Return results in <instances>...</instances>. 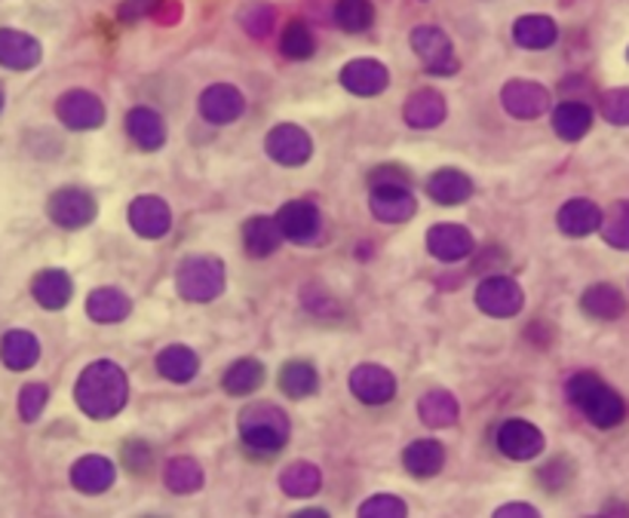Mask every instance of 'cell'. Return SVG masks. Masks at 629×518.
<instances>
[{
	"label": "cell",
	"mask_w": 629,
	"mask_h": 518,
	"mask_svg": "<svg viewBox=\"0 0 629 518\" xmlns=\"http://www.w3.org/2000/svg\"><path fill=\"white\" fill-rule=\"evenodd\" d=\"M154 464V455H151V448L144 442H127L123 445V467L129 472H136V476H144L148 469Z\"/></svg>",
	"instance_id": "obj_47"
},
{
	"label": "cell",
	"mask_w": 629,
	"mask_h": 518,
	"mask_svg": "<svg viewBox=\"0 0 629 518\" xmlns=\"http://www.w3.org/2000/svg\"><path fill=\"white\" fill-rule=\"evenodd\" d=\"M80 411L92 420L117 418L129 402V378L123 368L108 359H99L80 371L78 387H74Z\"/></svg>",
	"instance_id": "obj_1"
},
{
	"label": "cell",
	"mask_w": 629,
	"mask_h": 518,
	"mask_svg": "<svg viewBox=\"0 0 629 518\" xmlns=\"http://www.w3.org/2000/svg\"><path fill=\"white\" fill-rule=\"evenodd\" d=\"M602 114L608 123L617 127H629V89H611L602 96Z\"/></svg>",
	"instance_id": "obj_45"
},
{
	"label": "cell",
	"mask_w": 629,
	"mask_h": 518,
	"mask_svg": "<svg viewBox=\"0 0 629 518\" xmlns=\"http://www.w3.org/2000/svg\"><path fill=\"white\" fill-rule=\"evenodd\" d=\"M56 114L68 129L90 132V129H99L104 123V104L96 92L71 89V92H64L62 99L56 101Z\"/></svg>",
	"instance_id": "obj_10"
},
{
	"label": "cell",
	"mask_w": 629,
	"mask_h": 518,
	"mask_svg": "<svg viewBox=\"0 0 629 518\" xmlns=\"http://www.w3.org/2000/svg\"><path fill=\"white\" fill-rule=\"evenodd\" d=\"M566 392L580 415L590 420L592 427H599V430H615L617 424L627 418V405L620 399V392L611 390L592 371H578L575 378L568 380Z\"/></svg>",
	"instance_id": "obj_3"
},
{
	"label": "cell",
	"mask_w": 629,
	"mask_h": 518,
	"mask_svg": "<svg viewBox=\"0 0 629 518\" xmlns=\"http://www.w3.org/2000/svg\"><path fill=\"white\" fill-rule=\"evenodd\" d=\"M556 225H559V230H562L566 237L580 240V237H590V233L602 228V209L592 200L575 197V200H568L566 206L559 209Z\"/></svg>",
	"instance_id": "obj_21"
},
{
	"label": "cell",
	"mask_w": 629,
	"mask_h": 518,
	"mask_svg": "<svg viewBox=\"0 0 629 518\" xmlns=\"http://www.w3.org/2000/svg\"><path fill=\"white\" fill-rule=\"evenodd\" d=\"M127 132L142 151H160L167 145V123L154 108H132L127 114Z\"/></svg>",
	"instance_id": "obj_25"
},
{
	"label": "cell",
	"mask_w": 629,
	"mask_h": 518,
	"mask_svg": "<svg viewBox=\"0 0 629 518\" xmlns=\"http://www.w3.org/2000/svg\"><path fill=\"white\" fill-rule=\"evenodd\" d=\"M283 228L277 218H249L243 225V249L249 258H268L283 246Z\"/></svg>",
	"instance_id": "obj_24"
},
{
	"label": "cell",
	"mask_w": 629,
	"mask_h": 518,
	"mask_svg": "<svg viewBox=\"0 0 629 518\" xmlns=\"http://www.w3.org/2000/svg\"><path fill=\"white\" fill-rule=\"evenodd\" d=\"M273 22H277V13H273V7L270 3H249L240 10V26L252 34L256 40L268 38L270 31H273Z\"/></svg>",
	"instance_id": "obj_42"
},
{
	"label": "cell",
	"mask_w": 629,
	"mask_h": 518,
	"mask_svg": "<svg viewBox=\"0 0 629 518\" xmlns=\"http://www.w3.org/2000/svg\"><path fill=\"white\" fill-rule=\"evenodd\" d=\"M163 485L172 494H193L203 488V467L193 457H172L163 469Z\"/></svg>",
	"instance_id": "obj_38"
},
{
	"label": "cell",
	"mask_w": 629,
	"mask_h": 518,
	"mask_svg": "<svg viewBox=\"0 0 629 518\" xmlns=\"http://www.w3.org/2000/svg\"><path fill=\"white\" fill-rule=\"evenodd\" d=\"M402 117L411 129H437L439 123H446L449 104H446V96L437 89H418L402 104Z\"/></svg>",
	"instance_id": "obj_19"
},
{
	"label": "cell",
	"mask_w": 629,
	"mask_h": 518,
	"mask_svg": "<svg viewBox=\"0 0 629 518\" xmlns=\"http://www.w3.org/2000/svg\"><path fill=\"white\" fill-rule=\"evenodd\" d=\"M301 301L308 307L310 313H317V317H329V313H338V303L329 291L317 286V282H310L308 289L301 291Z\"/></svg>",
	"instance_id": "obj_46"
},
{
	"label": "cell",
	"mask_w": 629,
	"mask_h": 518,
	"mask_svg": "<svg viewBox=\"0 0 629 518\" xmlns=\"http://www.w3.org/2000/svg\"><path fill=\"white\" fill-rule=\"evenodd\" d=\"M237 430L249 451L256 455H277L289 445L292 436V420L280 405L273 402H252L246 405L237 418Z\"/></svg>",
	"instance_id": "obj_2"
},
{
	"label": "cell",
	"mask_w": 629,
	"mask_h": 518,
	"mask_svg": "<svg viewBox=\"0 0 629 518\" xmlns=\"http://www.w3.org/2000/svg\"><path fill=\"white\" fill-rule=\"evenodd\" d=\"M409 512L406 504H402V497L397 494H375L369 500H362L360 506V516L366 518H402Z\"/></svg>",
	"instance_id": "obj_43"
},
{
	"label": "cell",
	"mask_w": 629,
	"mask_h": 518,
	"mask_svg": "<svg viewBox=\"0 0 629 518\" xmlns=\"http://www.w3.org/2000/svg\"><path fill=\"white\" fill-rule=\"evenodd\" d=\"M0 359H3V366L13 368V371H28V368H34L40 359L38 338L26 329L7 331L3 341H0Z\"/></svg>",
	"instance_id": "obj_31"
},
{
	"label": "cell",
	"mask_w": 629,
	"mask_h": 518,
	"mask_svg": "<svg viewBox=\"0 0 629 518\" xmlns=\"http://www.w3.org/2000/svg\"><path fill=\"white\" fill-rule=\"evenodd\" d=\"M402 467L415 479H433L446 467V448L437 439H418L402 451Z\"/></svg>",
	"instance_id": "obj_27"
},
{
	"label": "cell",
	"mask_w": 629,
	"mask_h": 518,
	"mask_svg": "<svg viewBox=\"0 0 629 518\" xmlns=\"http://www.w3.org/2000/svg\"><path fill=\"white\" fill-rule=\"evenodd\" d=\"M495 516L498 518H538V509H535V506H526V504H507V506H501Z\"/></svg>",
	"instance_id": "obj_50"
},
{
	"label": "cell",
	"mask_w": 629,
	"mask_h": 518,
	"mask_svg": "<svg viewBox=\"0 0 629 518\" xmlns=\"http://www.w3.org/2000/svg\"><path fill=\"white\" fill-rule=\"evenodd\" d=\"M513 40L522 50H550L559 40V26L550 16H522V19H516Z\"/></svg>",
	"instance_id": "obj_32"
},
{
	"label": "cell",
	"mask_w": 629,
	"mask_h": 518,
	"mask_svg": "<svg viewBox=\"0 0 629 518\" xmlns=\"http://www.w3.org/2000/svg\"><path fill=\"white\" fill-rule=\"evenodd\" d=\"M157 3H160V0H123V3H120V19L136 22V19H142V16L154 13Z\"/></svg>",
	"instance_id": "obj_49"
},
{
	"label": "cell",
	"mask_w": 629,
	"mask_h": 518,
	"mask_svg": "<svg viewBox=\"0 0 629 518\" xmlns=\"http://www.w3.org/2000/svg\"><path fill=\"white\" fill-rule=\"evenodd\" d=\"M378 185H406L409 188L411 178L399 166H381V169H375L372 176H369V188H378Z\"/></svg>",
	"instance_id": "obj_48"
},
{
	"label": "cell",
	"mask_w": 629,
	"mask_h": 518,
	"mask_svg": "<svg viewBox=\"0 0 629 518\" xmlns=\"http://www.w3.org/2000/svg\"><path fill=\"white\" fill-rule=\"evenodd\" d=\"M411 50L425 62L427 74L451 77L458 74V59H455V47H451L449 34L437 26H418L409 34Z\"/></svg>",
	"instance_id": "obj_5"
},
{
	"label": "cell",
	"mask_w": 629,
	"mask_h": 518,
	"mask_svg": "<svg viewBox=\"0 0 629 518\" xmlns=\"http://www.w3.org/2000/svg\"><path fill=\"white\" fill-rule=\"evenodd\" d=\"M476 307L495 319H510L526 307V291L510 277H486L476 289Z\"/></svg>",
	"instance_id": "obj_7"
},
{
	"label": "cell",
	"mask_w": 629,
	"mask_h": 518,
	"mask_svg": "<svg viewBox=\"0 0 629 518\" xmlns=\"http://www.w3.org/2000/svg\"><path fill=\"white\" fill-rule=\"evenodd\" d=\"M157 371L160 378L172 380V383H188V380L197 378L200 371V356L193 353L191 347L184 343H169L157 353Z\"/></svg>",
	"instance_id": "obj_29"
},
{
	"label": "cell",
	"mask_w": 629,
	"mask_h": 518,
	"mask_svg": "<svg viewBox=\"0 0 629 518\" xmlns=\"http://www.w3.org/2000/svg\"><path fill=\"white\" fill-rule=\"evenodd\" d=\"M114 479H117L114 464L102 455L80 457L78 464L71 467V485H74L80 494H90V497L108 491V488L114 485Z\"/></svg>",
	"instance_id": "obj_22"
},
{
	"label": "cell",
	"mask_w": 629,
	"mask_h": 518,
	"mask_svg": "<svg viewBox=\"0 0 629 518\" xmlns=\"http://www.w3.org/2000/svg\"><path fill=\"white\" fill-rule=\"evenodd\" d=\"M31 295H34V301L43 307V310H62L68 307L71 301V295H74V282L71 277L59 270V267H50V270H40L34 282H31Z\"/></svg>",
	"instance_id": "obj_26"
},
{
	"label": "cell",
	"mask_w": 629,
	"mask_h": 518,
	"mask_svg": "<svg viewBox=\"0 0 629 518\" xmlns=\"http://www.w3.org/2000/svg\"><path fill=\"white\" fill-rule=\"evenodd\" d=\"M87 313H90L92 322H99V326H114V322H123V319L132 313V301H129V295H123L120 289L104 286V289L90 291V298H87Z\"/></svg>",
	"instance_id": "obj_30"
},
{
	"label": "cell",
	"mask_w": 629,
	"mask_h": 518,
	"mask_svg": "<svg viewBox=\"0 0 629 518\" xmlns=\"http://www.w3.org/2000/svg\"><path fill=\"white\" fill-rule=\"evenodd\" d=\"M592 127V111L583 101H562L556 111H552V129L556 136L566 141L583 139Z\"/></svg>",
	"instance_id": "obj_33"
},
{
	"label": "cell",
	"mask_w": 629,
	"mask_h": 518,
	"mask_svg": "<svg viewBox=\"0 0 629 518\" xmlns=\"http://www.w3.org/2000/svg\"><path fill=\"white\" fill-rule=\"evenodd\" d=\"M335 22L347 34H362L375 26L372 0H338L335 3Z\"/></svg>",
	"instance_id": "obj_39"
},
{
	"label": "cell",
	"mask_w": 629,
	"mask_h": 518,
	"mask_svg": "<svg viewBox=\"0 0 629 518\" xmlns=\"http://www.w3.org/2000/svg\"><path fill=\"white\" fill-rule=\"evenodd\" d=\"M129 228L136 230L144 240H160L172 228V209L167 200L154 193H144L129 202Z\"/></svg>",
	"instance_id": "obj_12"
},
{
	"label": "cell",
	"mask_w": 629,
	"mask_h": 518,
	"mask_svg": "<svg viewBox=\"0 0 629 518\" xmlns=\"http://www.w3.org/2000/svg\"><path fill=\"white\" fill-rule=\"evenodd\" d=\"M280 488H283L286 497H296V500H308L313 494L322 488V472L313 464H289V467L280 472Z\"/></svg>",
	"instance_id": "obj_34"
},
{
	"label": "cell",
	"mask_w": 629,
	"mask_h": 518,
	"mask_svg": "<svg viewBox=\"0 0 629 518\" xmlns=\"http://www.w3.org/2000/svg\"><path fill=\"white\" fill-rule=\"evenodd\" d=\"M350 392L362 405H387L397 396V378L385 366H357L350 371Z\"/></svg>",
	"instance_id": "obj_18"
},
{
	"label": "cell",
	"mask_w": 629,
	"mask_h": 518,
	"mask_svg": "<svg viewBox=\"0 0 629 518\" xmlns=\"http://www.w3.org/2000/svg\"><path fill=\"white\" fill-rule=\"evenodd\" d=\"M427 193L439 206H461L473 197V178L461 169H439L427 178Z\"/></svg>",
	"instance_id": "obj_23"
},
{
	"label": "cell",
	"mask_w": 629,
	"mask_h": 518,
	"mask_svg": "<svg viewBox=\"0 0 629 518\" xmlns=\"http://www.w3.org/2000/svg\"><path fill=\"white\" fill-rule=\"evenodd\" d=\"M543 445H547L543 442V432L531 420H503L501 430H498V448L510 460H535L543 451Z\"/></svg>",
	"instance_id": "obj_17"
},
{
	"label": "cell",
	"mask_w": 629,
	"mask_h": 518,
	"mask_svg": "<svg viewBox=\"0 0 629 518\" xmlns=\"http://www.w3.org/2000/svg\"><path fill=\"white\" fill-rule=\"evenodd\" d=\"M47 216L52 218V225H59L64 230H80L96 221L99 216V202L90 190L83 188H62L56 190L47 202Z\"/></svg>",
	"instance_id": "obj_6"
},
{
	"label": "cell",
	"mask_w": 629,
	"mask_h": 518,
	"mask_svg": "<svg viewBox=\"0 0 629 518\" xmlns=\"http://www.w3.org/2000/svg\"><path fill=\"white\" fill-rule=\"evenodd\" d=\"M224 279H228V270H224L219 258L191 255V258L181 261L179 273H176V289H179L184 301L209 303L224 291Z\"/></svg>",
	"instance_id": "obj_4"
},
{
	"label": "cell",
	"mask_w": 629,
	"mask_h": 518,
	"mask_svg": "<svg viewBox=\"0 0 629 518\" xmlns=\"http://www.w3.org/2000/svg\"><path fill=\"white\" fill-rule=\"evenodd\" d=\"M277 221L283 228L286 240H292L296 246H313V242L322 240V216L313 202H286L283 209L277 212Z\"/></svg>",
	"instance_id": "obj_11"
},
{
	"label": "cell",
	"mask_w": 629,
	"mask_h": 518,
	"mask_svg": "<svg viewBox=\"0 0 629 518\" xmlns=\"http://www.w3.org/2000/svg\"><path fill=\"white\" fill-rule=\"evenodd\" d=\"M298 518H313V516H326V509H301V512H296Z\"/></svg>",
	"instance_id": "obj_51"
},
{
	"label": "cell",
	"mask_w": 629,
	"mask_h": 518,
	"mask_svg": "<svg viewBox=\"0 0 629 518\" xmlns=\"http://www.w3.org/2000/svg\"><path fill=\"white\" fill-rule=\"evenodd\" d=\"M280 52H283L289 62H308L310 56L317 52V38L304 22H289L280 38Z\"/></svg>",
	"instance_id": "obj_40"
},
{
	"label": "cell",
	"mask_w": 629,
	"mask_h": 518,
	"mask_svg": "<svg viewBox=\"0 0 629 518\" xmlns=\"http://www.w3.org/2000/svg\"><path fill=\"white\" fill-rule=\"evenodd\" d=\"M418 418L425 427L430 430H446V427H455L458 418H461V405L451 396L449 390H430L421 396L418 402Z\"/></svg>",
	"instance_id": "obj_28"
},
{
	"label": "cell",
	"mask_w": 629,
	"mask_h": 518,
	"mask_svg": "<svg viewBox=\"0 0 629 518\" xmlns=\"http://www.w3.org/2000/svg\"><path fill=\"white\" fill-rule=\"evenodd\" d=\"M47 402H50V390H47L43 383H28V387H22V392H19V418L34 424V420L43 415Z\"/></svg>",
	"instance_id": "obj_44"
},
{
	"label": "cell",
	"mask_w": 629,
	"mask_h": 518,
	"mask_svg": "<svg viewBox=\"0 0 629 518\" xmlns=\"http://www.w3.org/2000/svg\"><path fill=\"white\" fill-rule=\"evenodd\" d=\"M503 111L516 120H538L550 111V92L547 87H540L535 80H507L501 89Z\"/></svg>",
	"instance_id": "obj_9"
},
{
	"label": "cell",
	"mask_w": 629,
	"mask_h": 518,
	"mask_svg": "<svg viewBox=\"0 0 629 518\" xmlns=\"http://www.w3.org/2000/svg\"><path fill=\"white\" fill-rule=\"evenodd\" d=\"M369 209L385 225H402L418 212V200L406 185H378L369 193Z\"/></svg>",
	"instance_id": "obj_14"
},
{
	"label": "cell",
	"mask_w": 629,
	"mask_h": 518,
	"mask_svg": "<svg viewBox=\"0 0 629 518\" xmlns=\"http://www.w3.org/2000/svg\"><path fill=\"white\" fill-rule=\"evenodd\" d=\"M580 307H583V313H590L596 319H617L627 310V301H623V295L615 286L599 282V286H590V289L583 291Z\"/></svg>",
	"instance_id": "obj_36"
},
{
	"label": "cell",
	"mask_w": 629,
	"mask_h": 518,
	"mask_svg": "<svg viewBox=\"0 0 629 518\" xmlns=\"http://www.w3.org/2000/svg\"><path fill=\"white\" fill-rule=\"evenodd\" d=\"M40 43L26 31L16 28H0V64L13 68V71H31L34 64H40Z\"/></svg>",
	"instance_id": "obj_20"
},
{
	"label": "cell",
	"mask_w": 629,
	"mask_h": 518,
	"mask_svg": "<svg viewBox=\"0 0 629 518\" xmlns=\"http://www.w3.org/2000/svg\"><path fill=\"white\" fill-rule=\"evenodd\" d=\"M280 390L289 396V399H308L313 392L320 390V375H317V368L310 366V362H286L283 371H280Z\"/></svg>",
	"instance_id": "obj_37"
},
{
	"label": "cell",
	"mask_w": 629,
	"mask_h": 518,
	"mask_svg": "<svg viewBox=\"0 0 629 518\" xmlns=\"http://www.w3.org/2000/svg\"><path fill=\"white\" fill-rule=\"evenodd\" d=\"M341 87L360 99H375L390 87V71L378 59H353L341 68Z\"/></svg>",
	"instance_id": "obj_16"
},
{
	"label": "cell",
	"mask_w": 629,
	"mask_h": 518,
	"mask_svg": "<svg viewBox=\"0 0 629 518\" xmlns=\"http://www.w3.org/2000/svg\"><path fill=\"white\" fill-rule=\"evenodd\" d=\"M264 378H268V371H264V366L258 362V359H240V362H233L228 371H224V392L228 396H252V392L264 383Z\"/></svg>",
	"instance_id": "obj_35"
},
{
	"label": "cell",
	"mask_w": 629,
	"mask_h": 518,
	"mask_svg": "<svg viewBox=\"0 0 629 518\" xmlns=\"http://www.w3.org/2000/svg\"><path fill=\"white\" fill-rule=\"evenodd\" d=\"M0 111H3V89H0Z\"/></svg>",
	"instance_id": "obj_52"
},
{
	"label": "cell",
	"mask_w": 629,
	"mask_h": 518,
	"mask_svg": "<svg viewBox=\"0 0 629 518\" xmlns=\"http://www.w3.org/2000/svg\"><path fill=\"white\" fill-rule=\"evenodd\" d=\"M264 151L273 163L289 166H304L313 157V139L308 136V129L296 127V123H280L268 132L264 139Z\"/></svg>",
	"instance_id": "obj_8"
},
{
	"label": "cell",
	"mask_w": 629,
	"mask_h": 518,
	"mask_svg": "<svg viewBox=\"0 0 629 518\" xmlns=\"http://www.w3.org/2000/svg\"><path fill=\"white\" fill-rule=\"evenodd\" d=\"M473 249H476L473 233L463 228V225L442 221V225H433V228L427 230V252L433 255L437 261L455 265V261L470 258Z\"/></svg>",
	"instance_id": "obj_13"
},
{
	"label": "cell",
	"mask_w": 629,
	"mask_h": 518,
	"mask_svg": "<svg viewBox=\"0 0 629 518\" xmlns=\"http://www.w3.org/2000/svg\"><path fill=\"white\" fill-rule=\"evenodd\" d=\"M602 237L615 249H629V202H615L602 216Z\"/></svg>",
	"instance_id": "obj_41"
},
{
	"label": "cell",
	"mask_w": 629,
	"mask_h": 518,
	"mask_svg": "<svg viewBox=\"0 0 629 518\" xmlns=\"http://www.w3.org/2000/svg\"><path fill=\"white\" fill-rule=\"evenodd\" d=\"M246 111V99L233 83H212L200 92V114L216 127H228L240 120Z\"/></svg>",
	"instance_id": "obj_15"
}]
</instances>
